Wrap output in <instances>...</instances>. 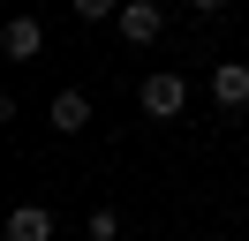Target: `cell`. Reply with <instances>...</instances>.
I'll list each match as a JSON object with an SVG mask.
<instances>
[{
	"label": "cell",
	"instance_id": "277c9868",
	"mask_svg": "<svg viewBox=\"0 0 249 241\" xmlns=\"http://www.w3.org/2000/svg\"><path fill=\"white\" fill-rule=\"evenodd\" d=\"M212 105L219 113H249V68L242 60H219L212 68Z\"/></svg>",
	"mask_w": 249,
	"mask_h": 241
},
{
	"label": "cell",
	"instance_id": "52a82bcc",
	"mask_svg": "<svg viewBox=\"0 0 249 241\" xmlns=\"http://www.w3.org/2000/svg\"><path fill=\"white\" fill-rule=\"evenodd\" d=\"M83 234H91V241H121V211H113V204H98L91 219H83Z\"/></svg>",
	"mask_w": 249,
	"mask_h": 241
},
{
	"label": "cell",
	"instance_id": "7a4b0ae2",
	"mask_svg": "<svg viewBox=\"0 0 249 241\" xmlns=\"http://www.w3.org/2000/svg\"><path fill=\"white\" fill-rule=\"evenodd\" d=\"M0 53L8 60H38L46 53V23H38V15H8V23H0Z\"/></svg>",
	"mask_w": 249,
	"mask_h": 241
},
{
	"label": "cell",
	"instance_id": "9c48e42d",
	"mask_svg": "<svg viewBox=\"0 0 249 241\" xmlns=\"http://www.w3.org/2000/svg\"><path fill=\"white\" fill-rule=\"evenodd\" d=\"M189 8H204V15H212V8H227V0H189Z\"/></svg>",
	"mask_w": 249,
	"mask_h": 241
},
{
	"label": "cell",
	"instance_id": "3957f363",
	"mask_svg": "<svg viewBox=\"0 0 249 241\" xmlns=\"http://www.w3.org/2000/svg\"><path fill=\"white\" fill-rule=\"evenodd\" d=\"M113 23H121L128 45H151L159 30H166V8H159V0H121V15H113Z\"/></svg>",
	"mask_w": 249,
	"mask_h": 241
},
{
	"label": "cell",
	"instance_id": "6da1fadb",
	"mask_svg": "<svg viewBox=\"0 0 249 241\" xmlns=\"http://www.w3.org/2000/svg\"><path fill=\"white\" fill-rule=\"evenodd\" d=\"M136 105H143L151 120H181V105H189V83H181L174 68H151V75H143V90H136Z\"/></svg>",
	"mask_w": 249,
	"mask_h": 241
},
{
	"label": "cell",
	"instance_id": "8992f818",
	"mask_svg": "<svg viewBox=\"0 0 249 241\" xmlns=\"http://www.w3.org/2000/svg\"><path fill=\"white\" fill-rule=\"evenodd\" d=\"M8 241H53V211L46 204H16L8 211Z\"/></svg>",
	"mask_w": 249,
	"mask_h": 241
},
{
	"label": "cell",
	"instance_id": "5b68a950",
	"mask_svg": "<svg viewBox=\"0 0 249 241\" xmlns=\"http://www.w3.org/2000/svg\"><path fill=\"white\" fill-rule=\"evenodd\" d=\"M46 120H53V136H83L91 128V98H83V90H61V98L46 105Z\"/></svg>",
	"mask_w": 249,
	"mask_h": 241
},
{
	"label": "cell",
	"instance_id": "ba28073f",
	"mask_svg": "<svg viewBox=\"0 0 249 241\" xmlns=\"http://www.w3.org/2000/svg\"><path fill=\"white\" fill-rule=\"evenodd\" d=\"M106 15H121V0H76V23H106Z\"/></svg>",
	"mask_w": 249,
	"mask_h": 241
}]
</instances>
